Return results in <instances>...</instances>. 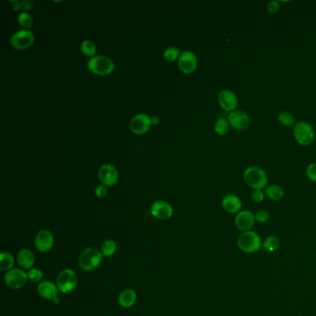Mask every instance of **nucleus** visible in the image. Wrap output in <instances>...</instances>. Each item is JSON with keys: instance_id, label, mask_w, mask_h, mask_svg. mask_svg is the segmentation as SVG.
<instances>
[{"instance_id": "32", "label": "nucleus", "mask_w": 316, "mask_h": 316, "mask_svg": "<svg viewBox=\"0 0 316 316\" xmlns=\"http://www.w3.org/2000/svg\"><path fill=\"white\" fill-rule=\"evenodd\" d=\"M306 176L309 180L316 183V162L310 163L306 168Z\"/></svg>"}, {"instance_id": "8", "label": "nucleus", "mask_w": 316, "mask_h": 316, "mask_svg": "<svg viewBox=\"0 0 316 316\" xmlns=\"http://www.w3.org/2000/svg\"><path fill=\"white\" fill-rule=\"evenodd\" d=\"M230 123V127L237 131H245L251 125V118L249 114L243 110H234L227 116Z\"/></svg>"}, {"instance_id": "18", "label": "nucleus", "mask_w": 316, "mask_h": 316, "mask_svg": "<svg viewBox=\"0 0 316 316\" xmlns=\"http://www.w3.org/2000/svg\"><path fill=\"white\" fill-rule=\"evenodd\" d=\"M38 294L42 298L54 301L58 298V289L50 281H43L37 287Z\"/></svg>"}, {"instance_id": "36", "label": "nucleus", "mask_w": 316, "mask_h": 316, "mask_svg": "<svg viewBox=\"0 0 316 316\" xmlns=\"http://www.w3.org/2000/svg\"><path fill=\"white\" fill-rule=\"evenodd\" d=\"M11 5H12L13 10L17 11V10H19V9L21 8L22 2H19V1H12V2H11Z\"/></svg>"}, {"instance_id": "30", "label": "nucleus", "mask_w": 316, "mask_h": 316, "mask_svg": "<svg viewBox=\"0 0 316 316\" xmlns=\"http://www.w3.org/2000/svg\"><path fill=\"white\" fill-rule=\"evenodd\" d=\"M18 22L20 26L29 29L32 26V16L27 12H21L18 16Z\"/></svg>"}, {"instance_id": "23", "label": "nucleus", "mask_w": 316, "mask_h": 316, "mask_svg": "<svg viewBox=\"0 0 316 316\" xmlns=\"http://www.w3.org/2000/svg\"><path fill=\"white\" fill-rule=\"evenodd\" d=\"M278 123H280L282 126L287 127V128L294 127L296 124L295 117L289 111H281L278 114Z\"/></svg>"}, {"instance_id": "21", "label": "nucleus", "mask_w": 316, "mask_h": 316, "mask_svg": "<svg viewBox=\"0 0 316 316\" xmlns=\"http://www.w3.org/2000/svg\"><path fill=\"white\" fill-rule=\"evenodd\" d=\"M136 294L133 290H125L119 296V304L123 308H130L136 304Z\"/></svg>"}, {"instance_id": "14", "label": "nucleus", "mask_w": 316, "mask_h": 316, "mask_svg": "<svg viewBox=\"0 0 316 316\" xmlns=\"http://www.w3.org/2000/svg\"><path fill=\"white\" fill-rule=\"evenodd\" d=\"M99 180L105 187H112L116 185L119 174L116 168L110 164H103L98 170Z\"/></svg>"}, {"instance_id": "26", "label": "nucleus", "mask_w": 316, "mask_h": 316, "mask_svg": "<svg viewBox=\"0 0 316 316\" xmlns=\"http://www.w3.org/2000/svg\"><path fill=\"white\" fill-rule=\"evenodd\" d=\"M117 251V244L113 241L108 239L106 241H104L101 245L100 252L102 253L104 257H110L112 256Z\"/></svg>"}, {"instance_id": "28", "label": "nucleus", "mask_w": 316, "mask_h": 316, "mask_svg": "<svg viewBox=\"0 0 316 316\" xmlns=\"http://www.w3.org/2000/svg\"><path fill=\"white\" fill-rule=\"evenodd\" d=\"M181 53L179 48L177 47H169L165 51L163 52V57L170 62H173L174 60H176L177 58H179L180 57Z\"/></svg>"}, {"instance_id": "34", "label": "nucleus", "mask_w": 316, "mask_h": 316, "mask_svg": "<svg viewBox=\"0 0 316 316\" xmlns=\"http://www.w3.org/2000/svg\"><path fill=\"white\" fill-rule=\"evenodd\" d=\"M280 9V2L278 0H274L268 3L267 10L271 14H276Z\"/></svg>"}, {"instance_id": "3", "label": "nucleus", "mask_w": 316, "mask_h": 316, "mask_svg": "<svg viewBox=\"0 0 316 316\" xmlns=\"http://www.w3.org/2000/svg\"><path fill=\"white\" fill-rule=\"evenodd\" d=\"M103 255L95 248H87L81 253L78 264L82 270L85 272H92L96 270L102 262Z\"/></svg>"}, {"instance_id": "33", "label": "nucleus", "mask_w": 316, "mask_h": 316, "mask_svg": "<svg viewBox=\"0 0 316 316\" xmlns=\"http://www.w3.org/2000/svg\"><path fill=\"white\" fill-rule=\"evenodd\" d=\"M265 191L263 189H255L252 193V199L256 203H262L265 199Z\"/></svg>"}, {"instance_id": "25", "label": "nucleus", "mask_w": 316, "mask_h": 316, "mask_svg": "<svg viewBox=\"0 0 316 316\" xmlns=\"http://www.w3.org/2000/svg\"><path fill=\"white\" fill-rule=\"evenodd\" d=\"M14 265V257L8 252H2L0 254V269L2 271L11 270Z\"/></svg>"}, {"instance_id": "22", "label": "nucleus", "mask_w": 316, "mask_h": 316, "mask_svg": "<svg viewBox=\"0 0 316 316\" xmlns=\"http://www.w3.org/2000/svg\"><path fill=\"white\" fill-rule=\"evenodd\" d=\"M229 129H230V123L228 122L227 118L219 117L214 123V132L219 136H226Z\"/></svg>"}, {"instance_id": "4", "label": "nucleus", "mask_w": 316, "mask_h": 316, "mask_svg": "<svg viewBox=\"0 0 316 316\" xmlns=\"http://www.w3.org/2000/svg\"><path fill=\"white\" fill-rule=\"evenodd\" d=\"M293 136L299 145L307 147L315 141L316 132L311 123L300 122L293 127Z\"/></svg>"}, {"instance_id": "10", "label": "nucleus", "mask_w": 316, "mask_h": 316, "mask_svg": "<svg viewBox=\"0 0 316 316\" xmlns=\"http://www.w3.org/2000/svg\"><path fill=\"white\" fill-rule=\"evenodd\" d=\"M152 125V118L146 113H139L131 120L130 128L136 135H143L148 132Z\"/></svg>"}, {"instance_id": "17", "label": "nucleus", "mask_w": 316, "mask_h": 316, "mask_svg": "<svg viewBox=\"0 0 316 316\" xmlns=\"http://www.w3.org/2000/svg\"><path fill=\"white\" fill-rule=\"evenodd\" d=\"M222 207L226 213L238 214L239 212H241L242 201L235 194H226L222 200Z\"/></svg>"}, {"instance_id": "13", "label": "nucleus", "mask_w": 316, "mask_h": 316, "mask_svg": "<svg viewBox=\"0 0 316 316\" xmlns=\"http://www.w3.org/2000/svg\"><path fill=\"white\" fill-rule=\"evenodd\" d=\"M198 66V58L192 51L181 52L180 57L178 58V67L182 72L189 74L192 73Z\"/></svg>"}, {"instance_id": "11", "label": "nucleus", "mask_w": 316, "mask_h": 316, "mask_svg": "<svg viewBox=\"0 0 316 316\" xmlns=\"http://www.w3.org/2000/svg\"><path fill=\"white\" fill-rule=\"evenodd\" d=\"M217 99H218L220 107L229 113L236 110L239 105V99L237 95L229 89H223L220 91Z\"/></svg>"}, {"instance_id": "19", "label": "nucleus", "mask_w": 316, "mask_h": 316, "mask_svg": "<svg viewBox=\"0 0 316 316\" xmlns=\"http://www.w3.org/2000/svg\"><path fill=\"white\" fill-rule=\"evenodd\" d=\"M17 261L21 268L30 269L34 264V255L30 250L22 249L18 253Z\"/></svg>"}, {"instance_id": "5", "label": "nucleus", "mask_w": 316, "mask_h": 316, "mask_svg": "<svg viewBox=\"0 0 316 316\" xmlns=\"http://www.w3.org/2000/svg\"><path fill=\"white\" fill-rule=\"evenodd\" d=\"M114 62L112 59L105 56H94L87 62L88 70L99 76H106L114 70Z\"/></svg>"}, {"instance_id": "24", "label": "nucleus", "mask_w": 316, "mask_h": 316, "mask_svg": "<svg viewBox=\"0 0 316 316\" xmlns=\"http://www.w3.org/2000/svg\"><path fill=\"white\" fill-rule=\"evenodd\" d=\"M280 247V240L276 236H269L263 241V249L268 252H275Z\"/></svg>"}, {"instance_id": "2", "label": "nucleus", "mask_w": 316, "mask_h": 316, "mask_svg": "<svg viewBox=\"0 0 316 316\" xmlns=\"http://www.w3.org/2000/svg\"><path fill=\"white\" fill-rule=\"evenodd\" d=\"M237 245L241 252L254 253L259 252L263 248V240L258 233L251 230L239 235Z\"/></svg>"}, {"instance_id": "37", "label": "nucleus", "mask_w": 316, "mask_h": 316, "mask_svg": "<svg viewBox=\"0 0 316 316\" xmlns=\"http://www.w3.org/2000/svg\"><path fill=\"white\" fill-rule=\"evenodd\" d=\"M22 6L26 9L30 10V9H32V2H30V1H22Z\"/></svg>"}, {"instance_id": "27", "label": "nucleus", "mask_w": 316, "mask_h": 316, "mask_svg": "<svg viewBox=\"0 0 316 316\" xmlns=\"http://www.w3.org/2000/svg\"><path fill=\"white\" fill-rule=\"evenodd\" d=\"M82 53L87 57H94L97 52V45L91 40H84L81 45Z\"/></svg>"}, {"instance_id": "29", "label": "nucleus", "mask_w": 316, "mask_h": 316, "mask_svg": "<svg viewBox=\"0 0 316 316\" xmlns=\"http://www.w3.org/2000/svg\"><path fill=\"white\" fill-rule=\"evenodd\" d=\"M27 278L32 283H39L43 278V273L37 268L30 269L27 273Z\"/></svg>"}, {"instance_id": "7", "label": "nucleus", "mask_w": 316, "mask_h": 316, "mask_svg": "<svg viewBox=\"0 0 316 316\" xmlns=\"http://www.w3.org/2000/svg\"><path fill=\"white\" fill-rule=\"evenodd\" d=\"M34 42V35L31 30L23 29L13 33L10 44L16 49H25L30 47Z\"/></svg>"}, {"instance_id": "6", "label": "nucleus", "mask_w": 316, "mask_h": 316, "mask_svg": "<svg viewBox=\"0 0 316 316\" xmlns=\"http://www.w3.org/2000/svg\"><path fill=\"white\" fill-rule=\"evenodd\" d=\"M77 282V275L71 269H65L58 276L57 287L62 293H69L76 288Z\"/></svg>"}, {"instance_id": "15", "label": "nucleus", "mask_w": 316, "mask_h": 316, "mask_svg": "<svg viewBox=\"0 0 316 316\" xmlns=\"http://www.w3.org/2000/svg\"><path fill=\"white\" fill-rule=\"evenodd\" d=\"M54 245V237L49 230H41L34 239V246L39 252H49Z\"/></svg>"}, {"instance_id": "9", "label": "nucleus", "mask_w": 316, "mask_h": 316, "mask_svg": "<svg viewBox=\"0 0 316 316\" xmlns=\"http://www.w3.org/2000/svg\"><path fill=\"white\" fill-rule=\"evenodd\" d=\"M235 226L240 232L251 231L255 225V213L251 211H241L235 217Z\"/></svg>"}, {"instance_id": "31", "label": "nucleus", "mask_w": 316, "mask_h": 316, "mask_svg": "<svg viewBox=\"0 0 316 316\" xmlns=\"http://www.w3.org/2000/svg\"><path fill=\"white\" fill-rule=\"evenodd\" d=\"M270 219V213L266 210H259L255 213V220L260 224H265Z\"/></svg>"}, {"instance_id": "20", "label": "nucleus", "mask_w": 316, "mask_h": 316, "mask_svg": "<svg viewBox=\"0 0 316 316\" xmlns=\"http://www.w3.org/2000/svg\"><path fill=\"white\" fill-rule=\"evenodd\" d=\"M265 196L272 201H279L284 198V188L278 185H270L265 187Z\"/></svg>"}, {"instance_id": "1", "label": "nucleus", "mask_w": 316, "mask_h": 316, "mask_svg": "<svg viewBox=\"0 0 316 316\" xmlns=\"http://www.w3.org/2000/svg\"><path fill=\"white\" fill-rule=\"evenodd\" d=\"M243 180L249 187L255 189H264L268 186V175L264 169L258 166H250L243 173Z\"/></svg>"}, {"instance_id": "35", "label": "nucleus", "mask_w": 316, "mask_h": 316, "mask_svg": "<svg viewBox=\"0 0 316 316\" xmlns=\"http://www.w3.org/2000/svg\"><path fill=\"white\" fill-rule=\"evenodd\" d=\"M95 193H96V196L98 197V198H104L108 193V188H107V187L103 186V185H99V186H97L96 187Z\"/></svg>"}, {"instance_id": "16", "label": "nucleus", "mask_w": 316, "mask_h": 316, "mask_svg": "<svg viewBox=\"0 0 316 316\" xmlns=\"http://www.w3.org/2000/svg\"><path fill=\"white\" fill-rule=\"evenodd\" d=\"M173 207L164 200H158L151 206V214L160 220H167L173 215Z\"/></svg>"}, {"instance_id": "12", "label": "nucleus", "mask_w": 316, "mask_h": 316, "mask_svg": "<svg viewBox=\"0 0 316 316\" xmlns=\"http://www.w3.org/2000/svg\"><path fill=\"white\" fill-rule=\"evenodd\" d=\"M27 280V273L20 269H11L6 272L5 275V283L8 288L12 290L22 288Z\"/></svg>"}]
</instances>
